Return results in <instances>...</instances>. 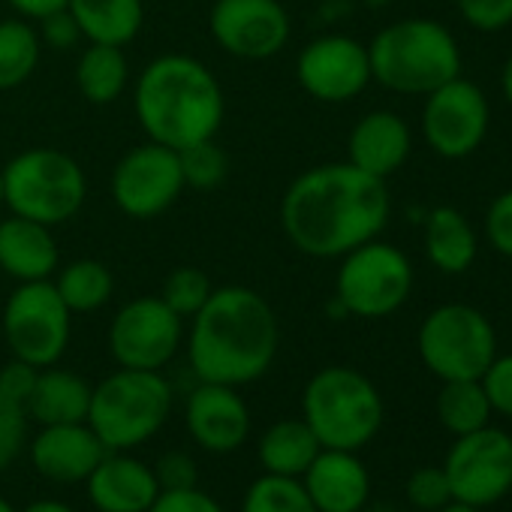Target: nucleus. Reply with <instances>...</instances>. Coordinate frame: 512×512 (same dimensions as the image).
Instances as JSON below:
<instances>
[{"instance_id": "5701e85b", "label": "nucleus", "mask_w": 512, "mask_h": 512, "mask_svg": "<svg viewBox=\"0 0 512 512\" xmlns=\"http://www.w3.org/2000/svg\"><path fill=\"white\" fill-rule=\"evenodd\" d=\"M91 392L94 386L67 368L49 365L40 368L37 386L25 404L28 419L37 425H73V422H88V407H91Z\"/></svg>"}, {"instance_id": "a18cd8bd", "label": "nucleus", "mask_w": 512, "mask_h": 512, "mask_svg": "<svg viewBox=\"0 0 512 512\" xmlns=\"http://www.w3.org/2000/svg\"><path fill=\"white\" fill-rule=\"evenodd\" d=\"M500 91H503V100L512 106V55L503 61V70H500Z\"/></svg>"}, {"instance_id": "f3484780", "label": "nucleus", "mask_w": 512, "mask_h": 512, "mask_svg": "<svg viewBox=\"0 0 512 512\" xmlns=\"http://www.w3.org/2000/svg\"><path fill=\"white\" fill-rule=\"evenodd\" d=\"M184 428L190 440L211 455H232L250 434V410L235 386L199 380L184 401Z\"/></svg>"}, {"instance_id": "de8ad7c7", "label": "nucleus", "mask_w": 512, "mask_h": 512, "mask_svg": "<svg viewBox=\"0 0 512 512\" xmlns=\"http://www.w3.org/2000/svg\"><path fill=\"white\" fill-rule=\"evenodd\" d=\"M0 512H19V509H16L7 497H0Z\"/></svg>"}, {"instance_id": "8fccbe9b", "label": "nucleus", "mask_w": 512, "mask_h": 512, "mask_svg": "<svg viewBox=\"0 0 512 512\" xmlns=\"http://www.w3.org/2000/svg\"><path fill=\"white\" fill-rule=\"evenodd\" d=\"M0 205H4V169H0Z\"/></svg>"}, {"instance_id": "39448f33", "label": "nucleus", "mask_w": 512, "mask_h": 512, "mask_svg": "<svg viewBox=\"0 0 512 512\" xmlns=\"http://www.w3.org/2000/svg\"><path fill=\"white\" fill-rule=\"evenodd\" d=\"M383 395L356 368H320L302 392V419L323 449H365L383 428Z\"/></svg>"}, {"instance_id": "ddd939ff", "label": "nucleus", "mask_w": 512, "mask_h": 512, "mask_svg": "<svg viewBox=\"0 0 512 512\" xmlns=\"http://www.w3.org/2000/svg\"><path fill=\"white\" fill-rule=\"evenodd\" d=\"M491 106L485 91L458 76L431 94L422 106V136L425 145L443 160H464L479 151L488 136Z\"/></svg>"}, {"instance_id": "6ab92c4d", "label": "nucleus", "mask_w": 512, "mask_h": 512, "mask_svg": "<svg viewBox=\"0 0 512 512\" xmlns=\"http://www.w3.org/2000/svg\"><path fill=\"white\" fill-rule=\"evenodd\" d=\"M299 482L317 512H362L371 497V473L347 449H320Z\"/></svg>"}, {"instance_id": "bb28decb", "label": "nucleus", "mask_w": 512, "mask_h": 512, "mask_svg": "<svg viewBox=\"0 0 512 512\" xmlns=\"http://www.w3.org/2000/svg\"><path fill=\"white\" fill-rule=\"evenodd\" d=\"M76 85L82 97L94 106L115 103L130 85V64L121 46L88 43L76 64Z\"/></svg>"}, {"instance_id": "412c9836", "label": "nucleus", "mask_w": 512, "mask_h": 512, "mask_svg": "<svg viewBox=\"0 0 512 512\" xmlns=\"http://www.w3.org/2000/svg\"><path fill=\"white\" fill-rule=\"evenodd\" d=\"M410 151V124L389 109H374L362 115L347 136V163L383 181H389L410 160Z\"/></svg>"}, {"instance_id": "20e7f679", "label": "nucleus", "mask_w": 512, "mask_h": 512, "mask_svg": "<svg viewBox=\"0 0 512 512\" xmlns=\"http://www.w3.org/2000/svg\"><path fill=\"white\" fill-rule=\"evenodd\" d=\"M371 82L392 94L425 97L461 76L464 58L455 34L434 19H401L368 43Z\"/></svg>"}, {"instance_id": "1a4fd4ad", "label": "nucleus", "mask_w": 512, "mask_h": 512, "mask_svg": "<svg viewBox=\"0 0 512 512\" xmlns=\"http://www.w3.org/2000/svg\"><path fill=\"white\" fill-rule=\"evenodd\" d=\"M416 350L440 383L479 380L497 356V332L479 308L446 302L422 320Z\"/></svg>"}, {"instance_id": "72a5a7b5", "label": "nucleus", "mask_w": 512, "mask_h": 512, "mask_svg": "<svg viewBox=\"0 0 512 512\" xmlns=\"http://www.w3.org/2000/svg\"><path fill=\"white\" fill-rule=\"evenodd\" d=\"M28 443V410L25 404L0 392V470H7Z\"/></svg>"}, {"instance_id": "b1692460", "label": "nucleus", "mask_w": 512, "mask_h": 512, "mask_svg": "<svg viewBox=\"0 0 512 512\" xmlns=\"http://www.w3.org/2000/svg\"><path fill=\"white\" fill-rule=\"evenodd\" d=\"M425 256L440 275H464L479 253V235L473 223L452 205H437L422 217Z\"/></svg>"}, {"instance_id": "4c0bfd02", "label": "nucleus", "mask_w": 512, "mask_h": 512, "mask_svg": "<svg viewBox=\"0 0 512 512\" xmlns=\"http://www.w3.org/2000/svg\"><path fill=\"white\" fill-rule=\"evenodd\" d=\"M488 404L497 416L512 419V353H497L479 377Z\"/></svg>"}, {"instance_id": "49530a36", "label": "nucleus", "mask_w": 512, "mask_h": 512, "mask_svg": "<svg viewBox=\"0 0 512 512\" xmlns=\"http://www.w3.org/2000/svg\"><path fill=\"white\" fill-rule=\"evenodd\" d=\"M437 512H482V509H476V506H470V503H461V500H449L443 509H437Z\"/></svg>"}, {"instance_id": "c85d7f7f", "label": "nucleus", "mask_w": 512, "mask_h": 512, "mask_svg": "<svg viewBox=\"0 0 512 512\" xmlns=\"http://www.w3.org/2000/svg\"><path fill=\"white\" fill-rule=\"evenodd\" d=\"M43 43L28 19L0 22V91L25 85L40 67Z\"/></svg>"}, {"instance_id": "2eb2a0df", "label": "nucleus", "mask_w": 512, "mask_h": 512, "mask_svg": "<svg viewBox=\"0 0 512 512\" xmlns=\"http://www.w3.org/2000/svg\"><path fill=\"white\" fill-rule=\"evenodd\" d=\"M211 40L238 61H269L290 43L293 22L281 0H214Z\"/></svg>"}, {"instance_id": "c03bdc74", "label": "nucleus", "mask_w": 512, "mask_h": 512, "mask_svg": "<svg viewBox=\"0 0 512 512\" xmlns=\"http://www.w3.org/2000/svg\"><path fill=\"white\" fill-rule=\"evenodd\" d=\"M22 512H76L70 503H64V500H52V497H46V500H34V503H28Z\"/></svg>"}, {"instance_id": "aec40b11", "label": "nucleus", "mask_w": 512, "mask_h": 512, "mask_svg": "<svg viewBox=\"0 0 512 512\" xmlns=\"http://www.w3.org/2000/svg\"><path fill=\"white\" fill-rule=\"evenodd\" d=\"M85 491L97 512H148L160 497L154 467L130 452H106L85 479Z\"/></svg>"}, {"instance_id": "7ed1b4c3", "label": "nucleus", "mask_w": 512, "mask_h": 512, "mask_svg": "<svg viewBox=\"0 0 512 512\" xmlns=\"http://www.w3.org/2000/svg\"><path fill=\"white\" fill-rule=\"evenodd\" d=\"M133 112L148 142L181 151L217 136L226 100L217 76L202 61L169 52L139 73Z\"/></svg>"}, {"instance_id": "79ce46f5", "label": "nucleus", "mask_w": 512, "mask_h": 512, "mask_svg": "<svg viewBox=\"0 0 512 512\" xmlns=\"http://www.w3.org/2000/svg\"><path fill=\"white\" fill-rule=\"evenodd\" d=\"M37 377H40L37 365H28V362L13 356V362H7L4 368H0V392L13 401H19V404H28V398L37 386Z\"/></svg>"}, {"instance_id": "c756f323", "label": "nucleus", "mask_w": 512, "mask_h": 512, "mask_svg": "<svg viewBox=\"0 0 512 512\" xmlns=\"http://www.w3.org/2000/svg\"><path fill=\"white\" fill-rule=\"evenodd\" d=\"M494 410L479 380H446L437 392V419L440 425L461 437L479 431L491 422Z\"/></svg>"}, {"instance_id": "6e6552de", "label": "nucleus", "mask_w": 512, "mask_h": 512, "mask_svg": "<svg viewBox=\"0 0 512 512\" xmlns=\"http://www.w3.org/2000/svg\"><path fill=\"white\" fill-rule=\"evenodd\" d=\"M413 293L410 256L380 238H371L341 256L335 275V302L347 317L386 320L407 305Z\"/></svg>"}, {"instance_id": "37998d69", "label": "nucleus", "mask_w": 512, "mask_h": 512, "mask_svg": "<svg viewBox=\"0 0 512 512\" xmlns=\"http://www.w3.org/2000/svg\"><path fill=\"white\" fill-rule=\"evenodd\" d=\"M7 4L28 22H40L46 19L49 13H58V10H67L70 0H7Z\"/></svg>"}, {"instance_id": "0eeeda50", "label": "nucleus", "mask_w": 512, "mask_h": 512, "mask_svg": "<svg viewBox=\"0 0 512 512\" xmlns=\"http://www.w3.org/2000/svg\"><path fill=\"white\" fill-rule=\"evenodd\" d=\"M88 199L85 169L58 148H28L4 166V205L28 220L61 226Z\"/></svg>"}, {"instance_id": "f03ea898", "label": "nucleus", "mask_w": 512, "mask_h": 512, "mask_svg": "<svg viewBox=\"0 0 512 512\" xmlns=\"http://www.w3.org/2000/svg\"><path fill=\"white\" fill-rule=\"evenodd\" d=\"M190 320L187 362L196 380L238 389L266 377L275 365L281 326L263 293L241 284L214 287Z\"/></svg>"}, {"instance_id": "a211bd4d", "label": "nucleus", "mask_w": 512, "mask_h": 512, "mask_svg": "<svg viewBox=\"0 0 512 512\" xmlns=\"http://www.w3.org/2000/svg\"><path fill=\"white\" fill-rule=\"evenodd\" d=\"M109 449L100 443L88 422L73 425H40L37 437L28 446L34 470L58 485H85L91 470Z\"/></svg>"}, {"instance_id": "58836bf2", "label": "nucleus", "mask_w": 512, "mask_h": 512, "mask_svg": "<svg viewBox=\"0 0 512 512\" xmlns=\"http://www.w3.org/2000/svg\"><path fill=\"white\" fill-rule=\"evenodd\" d=\"M154 476L160 491H184L199 485V467L187 452H166L154 464Z\"/></svg>"}, {"instance_id": "9b49d317", "label": "nucleus", "mask_w": 512, "mask_h": 512, "mask_svg": "<svg viewBox=\"0 0 512 512\" xmlns=\"http://www.w3.org/2000/svg\"><path fill=\"white\" fill-rule=\"evenodd\" d=\"M440 467L452 500L485 509L512 491V437L491 425L461 434Z\"/></svg>"}, {"instance_id": "09e8293b", "label": "nucleus", "mask_w": 512, "mask_h": 512, "mask_svg": "<svg viewBox=\"0 0 512 512\" xmlns=\"http://www.w3.org/2000/svg\"><path fill=\"white\" fill-rule=\"evenodd\" d=\"M362 512H395V509H389V506H374V509H362Z\"/></svg>"}, {"instance_id": "423d86ee", "label": "nucleus", "mask_w": 512, "mask_h": 512, "mask_svg": "<svg viewBox=\"0 0 512 512\" xmlns=\"http://www.w3.org/2000/svg\"><path fill=\"white\" fill-rule=\"evenodd\" d=\"M172 401V383L163 371L118 368L94 386L88 425L109 452H130L166 425Z\"/></svg>"}, {"instance_id": "cd10ccee", "label": "nucleus", "mask_w": 512, "mask_h": 512, "mask_svg": "<svg viewBox=\"0 0 512 512\" xmlns=\"http://www.w3.org/2000/svg\"><path fill=\"white\" fill-rule=\"evenodd\" d=\"M55 290L70 308V314H94L109 305L115 293V278L106 263L82 256L67 266H58L55 272Z\"/></svg>"}, {"instance_id": "c9c22d12", "label": "nucleus", "mask_w": 512, "mask_h": 512, "mask_svg": "<svg viewBox=\"0 0 512 512\" xmlns=\"http://www.w3.org/2000/svg\"><path fill=\"white\" fill-rule=\"evenodd\" d=\"M482 232L494 253L512 260V187L491 199L482 217Z\"/></svg>"}, {"instance_id": "ea45409f", "label": "nucleus", "mask_w": 512, "mask_h": 512, "mask_svg": "<svg viewBox=\"0 0 512 512\" xmlns=\"http://www.w3.org/2000/svg\"><path fill=\"white\" fill-rule=\"evenodd\" d=\"M37 34H40V43L55 52H70L82 40V31H79L76 19L70 16V10H58V13H49L46 19H40Z\"/></svg>"}, {"instance_id": "393cba45", "label": "nucleus", "mask_w": 512, "mask_h": 512, "mask_svg": "<svg viewBox=\"0 0 512 512\" xmlns=\"http://www.w3.org/2000/svg\"><path fill=\"white\" fill-rule=\"evenodd\" d=\"M70 16L76 19L82 40L103 46H130L145 25L142 0H70Z\"/></svg>"}, {"instance_id": "f257e3e1", "label": "nucleus", "mask_w": 512, "mask_h": 512, "mask_svg": "<svg viewBox=\"0 0 512 512\" xmlns=\"http://www.w3.org/2000/svg\"><path fill=\"white\" fill-rule=\"evenodd\" d=\"M392 214L389 187L353 163L305 169L281 196L287 241L314 260H341L353 247L380 238Z\"/></svg>"}, {"instance_id": "2f4dec72", "label": "nucleus", "mask_w": 512, "mask_h": 512, "mask_svg": "<svg viewBox=\"0 0 512 512\" xmlns=\"http://www.w3.org/2000/svg\"><path fill=\"white\" fill-rule=\"evenodd\" d=\"M178 160H181L184 184L193 190H214L217 184H223L229 172V157L214 139H202L196 145L181 148Z\"/></svg>"}, {"instance_id": "7c9ffc66", "label": "nucleus", "mask_w": 512, "mask_h": 512, "mask_svg": "<svg viewBox=\"0 0 512 512\" xmlns=\"http://www.w3.org/2000/svg\"><path fill=\"white\" fill-rule=\"evenodd\" d=\"M241 512H317L299 479L263 473L244 491Z\"/></svg>"}, {"instance_id": "9d476101", "label": "nucleus", "mask_w": 512, "mask_h": 512, "mask_svg": "<svg viewBox=\"0 0 512 512\" xmlns=\"http://www.w3.org/2000/svg\"><path fill=\"white\" fill-rule=\"evenodd\" d=\"M0 326L16 359L49 368L58 365L70 347L73 314L52 281H28L10 293Z\"/></svg>"}, {"instance_id": "f704fd0d", "label": "nucleus", "mask_w": 512, "mask_h": 512, "mask_svg": "<svg viewBox=\"0 0 512 512\" xmlns=\"http://www.w3.org/2000/svg\"><path fill=\"white\" fill-rule=\"evenodd\" d=\"M407 500L422 509V512H437L443 509L449 500H452V491H449V482H446V473L443 467H416L407 479Z\"/></svg>"}, {"instance_id": "473e14b6", "label": "nucleus", "mask_w": 512, "mask_h": 512, "mask_svg": "<svg viewBox=\"0 0 512 512\" xmlns=\"http://www.w3.org/2000/svg\"><path fill=\"white\" fill-rule=\"evenodd\" d=\"M211 281L202 269H193V266H181L175 269L166 281H163V290H160V299L181 317V320H190L199 314V308L208 302L211 296Z\"/></svg>"}, {"instance_id": "f8f14e48", "label": "nucleus", "mask_w": 512, "mask_h": 512, "mask_svg": "<svg viewBox=\"0 0 512 512\" xmlns=\"http://www.w3.org/2000/svg\"><path fill=\"white\" fill-rule=\"evenodd\" d=\"M184 344V320L160 299H130L109 326V353L118 368L163 371Z\"/></svg>"}, {"instance_id": "4468645a", "label": "nucleus", "mask_w": 512, "mask_h": 512, "mask_svg": "<svg viewBox=\"0 0 512 512\" xmlns=\"http://www.w3.org/2000/svg\"><path fill=\"white\" fill-rule=\"evenodd\" d=\"M181 160L175 148L145 142L127 151L109 178V193L118 211L133 220H151L169 211L184 193Z\"/></svg>"}, {"instance_id": "3c124183", "label": "nucleus", "mask_w": 512, "mask_h": 512, "mask_svg": "<svg viewBox=\"0 0 512 512\" xmlns=\"http://www.w3.org/2000/svg\"><path fill=\"white\" fill-rule=\"evenodd\" d=\"M0 275H4V272H0Z\"/></svg>"}, {"instance_id": "dca6fc26", "label": "nucleus", "mask_w": 512, "mask_h": 512, "mask_svg": "<svg viewBox=\"0 0 512 512\" xmlns=\"http://www.w3.org/2000/svg\"><path fill=\"white\" fill-rule=\"evenodd\" d=\"M296 76L308 97L320 103H350L371 85L368 46L347 34H323L296 58Z\"/></svg>"}, {"instance_id": "a19ab883", "label": "nucleus", "mask_w": 512, "mask_h": 512, "mask_svg": "<svg viewBox=\"0 0 512 512\" xmlns=\"http://www.w3.org/2000/svg\"><path fill=\"white\" fill-rule=\"evenodd\" d=\"M148 512H223V509L208 491L196 485L184 491H160V497L151 503Z\"/></svg>"}, {"instance_id": "a878e982", "label": "nucleus", "mask_w": 512, "mask_h": 512, "mask_svg": "<svg viewBox=\"0 0 512 512\" xmlns=\"http://www.w3.org/2000/svg\"><path fill=\"white\" fill-rule=\"evenodd\" d=\"M320 449H323L320 440L299 416V419H278L275 425H269L260 443H256V458H260L263 473L299 479Z\"/></svg>"}, {"instance_id": "4be33fe9", "label": "nucleus", "mask_w": 512, "mask_h": 512, "mask_svg": "<svg viewBox=\"0 0 512 512\" xmlns=\"http://www.w3.org/2000/svg\"><path fill=\"white\" fill-rule=\"evenodd\" d=\"M58 263L61 253L52 226L19 214L0 220V272L4 275L16 278L19 284L52 281Z\"/></svg>"}, {"instance_id": "e433bc0d", "label": "nucleus", "mask_w": 512, "mask_h": 512, "mask_svg": "<svg viewBox=\"0 0 512 512\" xmlns=\"http://www.w3.org/2000/svg\"><path fill=\"white\" fill-rule=\"evenodd\" d=\"M461 19L479 34H500L512 25V0H455Z\"/></svg>"}]
</instances>
